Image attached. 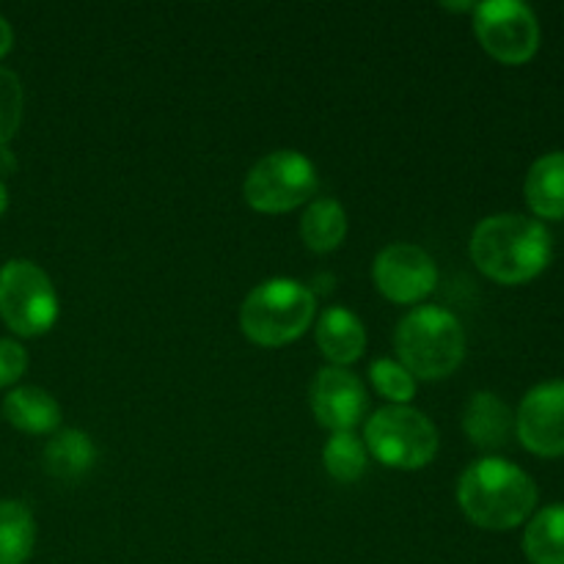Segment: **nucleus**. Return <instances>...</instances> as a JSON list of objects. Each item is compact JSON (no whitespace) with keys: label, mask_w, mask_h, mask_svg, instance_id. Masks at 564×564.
Returning a JSON list of instances; mask_svg holds the SVG:
<instances>
[{"label":"nucleus","mask_w":564,"mask_h":564,"mask_svg":"<svg viewBox=\"0 0 564 564\" xmlns=\"http://www.w3.org/2000/svg\"><path fill=\"white\" fill-rule=\"evenodd\" d=\"M6 209H9V191H6L3 180H0V215H3Z\"/></svg>","instance_id":"nucleus-25"},{"label":"nucleus","mask_w":564,"mask_h":564,"mask_svg":"<svg viewBox=\"0 0 564 564\" xmlns=\"http://www.w3.org/2000/svg\"><path fill=\"white\" fill-rule=\"evenodd\" d=\"M0 319L17 336H42L58 319V292L31 259H9L0 268Z\"/></svg>","instance_id":"nucleus-7"},{"label":"nucleus","mask_w":564,"mask_h":564,"mask_svg":"<svg viewBox=\"0 0 564 564\" xmlns=\"http://www.w3.org/2000/svg\"><path fill=\"white\" fill-rule=\"evenodd\" d=\"M394 350L416 380H444L466 358V330L446 308L419 306L397 325Z\"/></svg>","instance_id":"nucleus-3"},{"label":"nucleus","mask_w":564,"mask_h":564,"mask_svg":"<svg viewBox=\"0 0 564 564\" xmlns=\"http://www.w3.org/2000/svg\"><path fill=\"white\" fill-rule=\"evenodd\" d=\"M28 352L17 339H0V389H9L25 375Z\"/></svg>","instance_id":"nucleus-23"},{"label":"nucleus","mask_w":564,"mask_h":564,"mask_svg":"<svg viewBox=\"0 0 564 564\" xmlns=\"http://www.w3.org/2000/svg\"><path fill=\"white\" fill-rule=\"evenodd\" d=\"M372 279L386 301L413 306L435 292L438 268L424 248L413 242H391L375 257Z\"/></svg>","instance_id":"nucleus-9"},{"label":"nucleus","mask_w":564,"mask_h":564,"mask_svg":"<svg viewBox=\"0 0 564 564\" xmlns=\"http://www.w3.org/2000/svg\"><path fill=\"white\" fill-rule=\"evenodd\" d=\"M317 301L295 279H268L253 286L240 306V330L259 347H284L301 339L314 323Z\"/></svg>","instance_id":"nucleus-4"},{"label":"nucleus","mask_w":564,"mask_h":564,"mask_svg":"<svg viewBox=\"0 0 564 564\" xmlns=\"http://www.w3.org/2000/svg\"><path fill=\"white\" fill-rule=\"evenodd\" d=\"M527 204L543 220L564 218V152H549L534 160L523 182Z\"/></svg>","instance_id":"nucleus-16"},{"label":"nucleus","mask_w":564,"mask_h":564,"mask_svg":"<svg viewBox=\"0 0 564 564\" xmlns=\"http://www.w3.org/2000/svg\"><path fill=\"white\" fill-rule=\"evenodd\" d=\"M11 44H14V31H11L9 20L0 14V58L11 53Z\"/></svg>","instance_id":"nucleus-24"},{"label":"nucleus","mask_w":564,"mask_h":564,"mask_svg":"<svg viewBox=\"0 0 564 564\" xmlns=\"http://www.w3.org/2000/svg\"><path fill=\"white\" fill-rule=\"evenodd\" d=\"M317 185V169L306 154L279 149L251 165L242 182V196L257 213L281 215L312 202Z\"/></svg>","instance_id":"nucleus-6"},{"label":"nucleus","mask_w":564,"mask_h":564,"mask_svg":"<svg viewBox=\"0 0 564 564\" xmlns=\"http://www.w3.org/2000/svg\"><path fill=\"white\" fill-rule=\"evenodd\" d=\"M523 554L532 564H564V505L534 512L523 532Z\"/></svg>","instance_id":"nucleus-18"},{"label":"nucleus","mask_w":564,"mask_h":564,"mask_svg":"<svg viewBox=\"0 0 564 564\" xmlns=\"http://www.w3.org/2000/svg\"><path fill=\"white\" fill-rule=\"evenodd\" d=\"M463 430L477 449L494 452L510 441L516 430V416L494 391H477L463 411Z\"/></svg>","instance_id":"nucleus-13"},{"label":"nucleus","mask_w":564,"mask_h":564,"mask_svg":"<svg viewBox=\"0 0 564 564\" xmlns=\"http://www.w3.org/2000/svg\"><path fill=\"white\" fill-rule=\"evenodd\" d=\"M468 251L479 273L512 286L538 279L549 268L554 242L540 220L518 213H499L479 220Z\"/></svg>","instance_id":"nucleus-1"},{"label":"nucleus","mask_w":564,"mask_h":564,"mask_svg":"<svg viewBox=\"0 0 564 564\" xmlns=\"http://www.w3.org/2000/svg\"><path fill=\"white\" fill-rule=\"evenodd\" d=\"M22 108H25L22 80L17 77V72L0 66V152H3L6 143L20 130Z\"/></svg>","instance_id":"nucleus-22"},{"label":"nucleus","mask_w":564,"mask_h":564,"mask_svg":"<svg viewBox=\"0 0 564 564\" xmlns=\"http://www.w3.org/2000/svg\"><path fill=\"white\" fill-rule=\"evenodd\" d=\"M3 419L28 435H53L61 430L58 400L39 386H17L3 400Z\"/></svg>","instance_id":"nucleus-14"},{"label":"nucleus","mask_w":564,"mask_h":564,"mask_svg":"<svg viewBox=\"0 0 564 564\" xmlns=\"http://www.w3.org/2000/svg\"><path fill=\"white\" fill-rule=\"evenodd\" d=\"M308 402L319 427L330 433H352L367 416V389L358 375L345 367H323L312 380Z\"/></svg>","instance_id":"nucleus-10"},{"label":"nucleus","mask_w":564,"mask_h":564,"mask_svg":"<svg viewBox=\"0 0 564 564\" xmlns=\"http://www.w3.org/2000/svg\"><path fill=\"white\" fill-rule=\"evenodd\" d=\"M364 446L386 468L419 471L438 455V430L413 405H386L369 416Z\"/></svg>","instance_id":"nucleus-5"},{"label":"nucleus","mask_w":564,"mask_h":564,"mask_svg":"<svg viewBox=\"0 0 564 564\" xmlns=\"http://www.w3.org/2000/svg\"><path fill=\"white\" fill-rule=\"evenodd\" d=\"M314 339L330 367H350L367 350V328L361 317L345 306L325 308L314 325Z\"/></svg>","instance_id":"nucleus-12"},{"label":"nucleus","mask_w":564,"mask_h":564,"mask_svg":"<svg viewBox=\"0 0 564 564\" xmlns=\"http://www.w3.org/2000/svg\"><path fill=\"white\" fill-rule=\"evenodd\" d=\"M516 433L534 455H564V380L534 386L523 397L516 413Z\"/></svg>","instance_id":"nucleus-11"},{"label":"nucleus","mask_w":564,"mask_h":564,"mask_svg":"<svg viewBox=\"0 0 564 564\" xmlns=\"http://www.w3.org/2000/svg\"><path fill=\"white\" fill-rule=\"evenodd\" d=\"M347 213L336 198H312L303 209L301 240L308 251L330 253L345 242Z\"/></svg>","instance_id":"nucleus-17"},{"label":"nucleus","mask_w":564,"mask_h":564,"mask_svg":"<svg viewBox=\"0 0 564 564\" xmlns=\"http://www.w3.org/2000/svg\"><path fill=\"white\" fill-rule=\"evenodd\" d=\"M369 380H372V389L383 400H389L391 405H411V400L416 397L419 380L400 361H394V358H378V361H372Z\"/></svg>","instance_id":"nucleus-21"},{"label":"nucleus","mask_w":564,"mask_h":564,"mask_svg":"<svg viewBox=\"0 0 564 564\" xmlns=\"http://www.w3.org/2000/svg\"><path fill=\"white\" fill-rule=\"evenodd\" d=\"M36 545V521L22 501H0V564H25Z\"/></svg>","instance_id":"nucleus-19"},{"label":"nucleus","mask_w":564,"mask_h":564,"mask_svg":"<svg viewBox=\"0 0 564 564\" xmlns=\"http://www.w3.org/2000/svg\"><path fill=\"white\" fill-rule=\"evenodd\" d=\"M97 463V446L83 430H58L42 452V466L58 482H77Z\"/></svg>","instance_id":"nucleus-15"},{"label":"nucleus","mask_w":564,"mask_h":564,"mask_svg":"<svg viewBox=\"0 0 564 564\" xmlns=\"http://www.w3.org/2000/svg\"><path fill=\"white\" fill-rule=\"evenodd\" d=\"M323 466L336 482L352 485L367 474L369 452L356 433H330L323 446Z\"/></svg>","instance_id":"nucleus-20"},{"label":"nucleus","mask_w":564,"mask_h":564,"mask_svg":"<svg viewBox=\"0 0 564 564\" xmlns=\"http://www.w3.org/2000/svg\"><path fill=\"white\" fill-rule=\"evenodd\" d=\"M474 33L501 64H527L540 47V22L521 0H485L474 6Z\"/></svg>","instance_id":"nucleus-8"},{"label":"nucleus","mask_w":564,"mask_h":564,"mask_svg":"<svg viewBox=\"0 0 564 564\" xmlns=\"http://www.w3.org/2000/svg\"><path fill=\"white\" fill-rule=\"evenodd\" d=\"M457 505L468 521L488 532H507L527 521L538 507V485L505 457L474 460L457 479Z\"/></svg>","instance_id":"nucleus-2"}]
</instances>
